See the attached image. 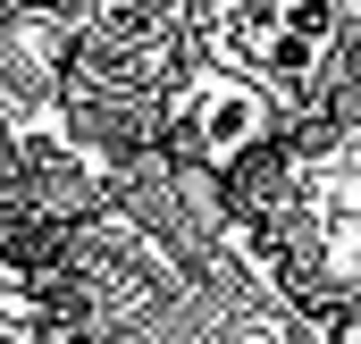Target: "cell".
Here are the masks:
<instances>
[{
  "label": "cell",
  "mask_w": 361,
  "mask_h": 344,
  "mask_svg": "<svg viewBox=\"0 0 361 344\" xmlns=\"http://www.w3.org/2000/svg\"><path fill=\"white\" fill-rule=\"evenodd\" d=\"M193 143L210 152V160H244V152H261V135H269V92L252 85V76H210V85L193 92Z\"/></svg>",
  "instance_id": "obj_1"
},
{
  "label": "cell",
  "mask_w": 361,
  "mask_h": 344,
  "mask_svg": "<svg viewBox=\"0 0 361 344\" xmlns=\"http://www.w3.org/2000/svg\"><path fill=\"white\" fill-rule=\"evenodd\" d=\"M345 8H353V17H361V0H345Z\"/></svg>",
  "instance_id": "obj_3"
},
{
  "label": "cell",
  "mask_w": 361,
  "mask_h": 344,
  "mask_svg": "<svg viewBox=\"0 0 361 344\" xmlns=\"http://www.w3.org/2000/svg\"><path fill=\"white\" fill-rule=\"evenodd\" d=\"M328 269H336L345 285H361V210L336 219V235H328Z\"/></svg>",
  "instance_id": "obj_2"
}]
</instances>
